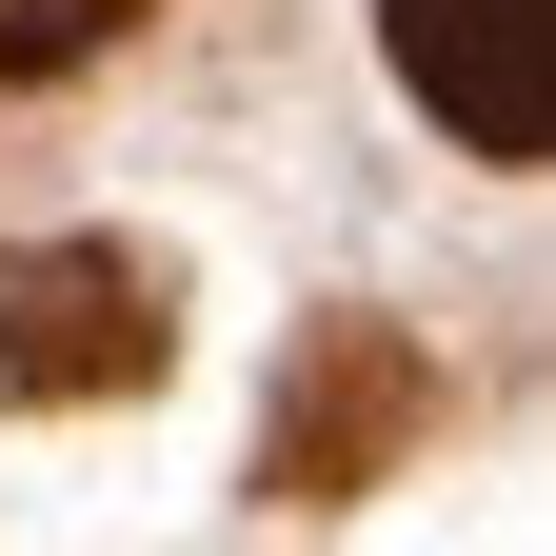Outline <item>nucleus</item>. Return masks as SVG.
Returning a JSON list of instances; mask_svg holds the SVG:
<instances>
[{
	"mask_svg": "<svg viewBox=\"0 0 556 556\" xmlns=\"http://www.w3.org/2000/svg\"><path fill=\"white\" fill-rule=\"evenodd\" d=\"M179 358V278L139 239H40L0 258V417H80V397H139Z\"/></svg>",
	"mask_w": 556,
	"mask_h": 556,
	"instance_id": "nucleus-1",
	"label": "nucleus"
},
{
	"mask_svg": "<svg viewBox=\"0 0 556 556\" xmlns=\"http://www.w3.org/2000/svg\"><path fill=\"white\" fill-rule=\"evenodd\" d=\"M438 358H417L397 318H299V358H278V497H358V477H397L417 438H438Z\"/></svg>",
	"mask_w": 556,
	"mask_h": 556,
	"instance_id": "nucleus-2",
	"label": "nucleus"
},
{
	"mask_svg": "<svg viewBox=\"0 0 556 556\" xmlns=\"http://www.w3.org/2000/svg\"><path fill=\"white\" fill-rule=\"evenodd\" d=\"M378 40H397V100L457 160H497V179L556 160V0H378Z\"/></svg>",
	"mask_w": 556,
	"mask_h": 556,
	"instance_id": "nucleus-3",
	"label": "nucleus"
},
{
	"mask_svg": "<svg viewBox=\"0 0 556 556\" xmlns=\"http://www.w3.org/2000/svg\"><path fill=\"white\" fill-rule=\"evenodd\" d=\"M139 0H0V80H60V60H100Z\"/></svg>",
	"mask_w": 556,
	"mask_h": 556,
	"instance_id": "nucleus-4",
	"label": "nucleus"
}]
</instances>
